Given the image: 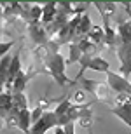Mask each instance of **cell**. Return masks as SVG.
Masks as SVG:
<instances>
[{
	"label": "cell",
	"mask_w": 131,
	"mask_h": 134,
	"mask_svg": "<svg viewBox=\"0 0 131 134\" xmlns=\"http://www.w3.org/2000/svg\"><path fill=\"white\" fill-rule=\"evenodd\" d=\"M82 91H86L89 94L95 96V99L103 101V103H114V98L110 96V87L103 82H98V80H89V79H82Z\"/></svg>",
	"instance_id": "cell-1"
},
{
	"label": "cell",
	"mask_w": 131,
	"mask_h": 134,
	"mask_svg": "<svg viewBox=\"0 0 131 134\" xmlns=\"http://www.w3.org/2000/svg\"><path fill=\"white\" fill-rule=\"evenodd\" d=\"M79 63H81V70H79L75 80L82 79L84 70H95V71H101V73L110 71V65H108V61H105L103 58H100V56H82ZM75 80H74V82H75Z\"/></svg>",
	"instance_id": "cell-2"
},
{
	"label": "cell",
	"mask_w": 131,
	"mask_h": 134,
	"mask_svg": "<svg viewBox=\"0 0 131 134\" xmlns=\"http://www.w3.org/2000/svg\"><path fill=\"white\" fill-rule=\"evenodd\" d=\"M107 85L110 87L112 92L116 94H126L131 96V82L129 79H124L122 75L114 73V71H107Z\"/></svg>",
	"instance_id": "cell-3"
},
{
	"label": "cell",
	"mask_w": 131,
	"mask_h": 134,
	"mask_svg": "<svg viewBox=\"0 0 131 134\" xmlns=\"http://www.w3.org/2000/svg\"><path fill=\"white\" fill-rule=\"evenodd\" d=\"M117 56L121 59V66H119V75H122L124 79H129L131 75V44H122L117 38L116 45Z\"/></svg>",
	"instance_id": "cell-4"
},
{
	"label": "cell",
	"mask_w": 131,
	"mask_h": 134,
	"mask_svg": "<svg viewBox=\"0 0 131 134\" xmlns=\"http://www.w3.org/2000/svg\"><path fill=\"white\" fill-rule=\"evenodd\" d=\"M56 127H58V119L54 111H45L35 124H32L30 134H45L49 129H56Z\"/></svg>",
	"instance_id": "cell-5"
},
{
	"label": "cell",
	"mask_w": 131,
	"mask_h": 134,
	"mask_svg": "<svg viewBox=\"0 0 131 134\" xmlns=\"http://www.w3.org/2000/svg\"><path fill=\"white\" fill-rule=\"evenodd\" d=\"M28 31H30V40L33 44H37L39 47H44L51 40L47 31H45V25H42L40 21L39 23H33V25H28Z\"/></svg>",
	"instance_id": "cell-6"
},
{
	"label": "cell",
	"mask_w": 131,
	"mask_h": 134,
	"mask_svg": "<svg viewBox=\"0 0 131 134\" xmlns=\"http://www.w3.org/2000/svg\"><path fill=\"white\" fill-rule=\"evenodd\" d=\"M21 71V59H19V51H16V54L12 56V61H11V68H9V75H7V82H5L4 91L11 92V87H12V82H14L16 75Z\"/></svg>",
	"instance_id": "cell-7"
},
{
	"label": "cell",
	"mask_w": 131,
	"mask_h": 134,
	"mask_svg": "<svg viewBox=\"0 0 131 134\" xmlns=\"http://www.w3.org/2000/svg\"><path fill=\"white\" fill-rule=\"evenodd\" d=\"M56 16H58V2H47L42 5V18H40L42 25L53 23L56 19Z\"/></svg>",
	"instance_id": "cell-8"
},
{
	"label": "cell",
	"mask_w": 131,
	"mask_h": 134,
	"mask_svg": "<svg viewBox=\"0 0 131 134\" xmlns=\"http://www.w3.org/2000/svg\"><path fill=\"white\" fill-rule=\"evenodd\" d=\"M32 77L28 75V71H23L21 70L19 73L16 75L14 82H12V87H11V94H23L25 92V87L26 84H28V80H30Z\"/></svg>",
	"instance_id": "cell-9"
},
{
	"label": "cell",
	"mask_w": 131,
	"mask_h": 134,
	"mask_svg": "<svg viewBox=\"0 0 131 134\" xmlns=\"http://www.w3.org/2000/svg\"><path fill=\"white\" fill-rule=\"evenodd\" d=\"M87 40L89 42H93V44L96 45V47H100V49H103L105 47V31H103V28L101 26H91V30L87 31Z\"/></svg>",
	"instance_id": "cell-10"
},
{
	"label": "cell",
	"mask_w": 131,
	"mask_h": 134,
	"mask_svg": "<svg viewBox=\"0 0 131 134\" xmlns=\"http://www.w3.org/2000/svg\"><path fill=\"white\" fill-rule=\"evenodd\" d=\"M12 94L4 91L2 94H0V120H5L7 117L11 115L12 111Z\"/></svg>",
	"instance_id": "cell-11"
},
{
	"label": "cell",
	"mask_w": 131,
	"mask_h": 134,
	"mask_svg": "<svg viewBox=\"0 0 131 134\" xmlns=\"http://www.w3.org/2000/svg\"><path fill=\"white\" fill-rule=\"evenodd\" d=\"M117 38L122 44H131V19L126 21H119V26H117Z\"/></svg>",
	"instance_id": "cell-12"
},
{
	"label": "cell",
	"mask_w": 131,
	"mask_h": 134,
	"mask_svg": "<svg viewBox=\"0 0 131 134\" xmlns=\"http://www.w3.org/2000/svg\"><path fill=\"white\" fill-rule=\"evenodd\" d=\"M112 113L116 115L119 120H122L124 124L131 129V108L126 104H117V106H112Z\"/></svg>",
	"instance_id": "cell-13"
},
{
	"label": "cell",
	"mask_w": 131,
	"mask_h": 134,
	"mask_svg": "<svg viewBox=\"0 0 131 134\" xmlns=\"http://www.w3.org/2000/svg\"><path fill=\"white\" fill-rule=\"evenodd\" d=\"M16 127H19V129L23 131L25 134H30V127H32V113H30V108L21 110V111H19Z\"/></svg>",
	"instance_id": "cell-14"
},
{
	"label": "cell",
	"mask_w": 131,
	"mask_h": 134,
	"mask_svg": "<svg viewBox=\"0 0 131 134\" xmlns=\"http://www.w3.org/2000/svg\"><path fill=\"white\" fill-rule=\"evenodd\" d=\"M11 61H12V56H4L0 59V87H5V82H7V75H9V68H11Z\"/></svg>",
	"instance_id": "cell-15"
},
{
	"label": "cell",
	"mask_w": 131,
	"mask_h": 134,
	"mask_svg": "<svg viewBox=\"0 0 131 134\" xmlns=\"http://www.w3.org/2000/svg\"><path fill=\"white\" fill-rule=\"evenodd\" d=\"M95 7L100 10L101 16H107V18H110L114 12H116V4H112V2H93Z\"/></svg>",
	"instance_id": "cell-16"
},
{
	"label": "cell",
	"mask_w": 131,
	"mask_h": 134,
	"mask_svg": "<svg viewBox=\"0 0 131 134\" xmlns=\"http://www.w3.org/2000/svg\"><path fill=\"white\" fill-rule=\"evenodd\" d=\"M68 45H70V58L66 59V66L79 63L81 58H82V52H81V49H79V45H77L75 42H72V44H68Z\"/></svg>",
	"instance_id": "cell-17"
},
{
	"label": "cell",
	"mask_w": 131,
	"mask_h": 134,
	"mask_svg": "<svg viewBox=\"0 0 131 134\" xmlns=\"http://www.w3.org/2000/svg\"><path fill=\"white\" fill-rule=\"evenodd\" d=\"M12 106L16 110H19V111L28 108V99H26L25 92L23 94H12Z\"/></svg>",
	"instance_id": "cell-18"
},
{
	"label": "cell",
	"mask_w": 131,
	"mask_h": 134,
	"mask_svg": "<svg viewBox=\"0 0 131 134\" xmlns=\"http://www.w3.org/2000/svg\"><path fill=\"white\" fill-rule=\"evenodd\" d=\"M72 101H74V104H86V91L82 89H77L75 92H74V96H72Z\"/></svg>",
	"instance_id": "cell-19"
},
{
	"label": "cell",
	"mask_w": 131,
	"mask_h": 134,
	"mask_svg": "<svg viewBox=\"0 0 131 134\" xmlns=\"http://www.w3.org/2000/svg\"><path fill=\"white\" fill-rule=\"evenodd\" d=\"M12 45H14L12 40H9V42H0V59H2L4 56L9 54V51L12 49Z\"/></svg>",
	"instance_id": "cell-20"
},
{
	"label": "cell",
	"mask_w": 131,
	"mask_h": 134,
	"mask_svg": "<svg viewBox=\"0 0 131 134\" xmlns=\"http://www.w3.org/2000/svg\"><path fill=\"white\" fill-rule=\"evenodd\" d=\"M65 134H75V122H68L66 125H63Z\"/></svg>",
	"instance_id": "cell-21"
},
{
	"label": "cell",
	"mask_w": 131,
	"mask_h": 134,
	"mask_svg": "<svg viewBox=\"0 0 131 134\" xmlns=\"http://www.w3.org/2000/svg\"><path fill=\"white\" fill-rule=\"evenodd\" d=\"M54 134H65V129H63V127H56Z\"/></svg>",
	"instance_id": "cell-22"
},
{
	"label": "cell",
	"mask_w": 131,
	"mask_h": 134,
	"mask_svg": "<svg viewBox=\"0 0 131 134\" xmlns=\"http://www.w3.org/2000/svg\"><path fill=\"white\" fill-rule=\"evenodd\" d=\"M2 127H4V120H0V131H2Z\"/></svg>",
	"instance_id": "cell-23"
},
{
	"label": "cell",
	"mask_w": 131,
	"mask_h": 134,
	"mask_svg": "<svg viewBox=\"0 0 131 134\" xmlns=\"http://www.w3.org/2000/svg\"><path fill=\"white\" fill-rule=\"evenodd\" d=\"M2 92H4V87H0V94H2Z\"/></svg>",
	"instance_id": "cell-24"
},
{
	"label": "cell",
	"mask_w": 131,
	"mask_h": 134,
	"mask_svg": "<svg viewBox=\"0 0 131 134\" xmlns=\"http://www.w3.org/2000/svg\"><path fill=\"white\" fill-rule=\"evenodd\" d=\"M89 134H93V132H91V131H89Z\"/></svg>",
	"instance_id": "cell-25"
}]
</instances>
